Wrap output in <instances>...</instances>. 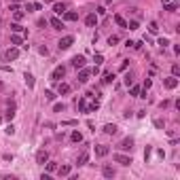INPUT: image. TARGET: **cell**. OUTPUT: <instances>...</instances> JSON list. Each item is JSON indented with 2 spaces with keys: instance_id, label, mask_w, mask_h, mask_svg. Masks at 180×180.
I'll list each match as a JSON object with an SVG mask.
<instances>
[{
  "instance_id": "cell-8",
  "label": "cell",
  "mask_w": 180,
  "mask_h": 180,
  "mask_svg": "<svg viewBox=\"0 0 180 180\" xmlns=\"http://www.w3.org/2000/svg\"><path fill=\"white\" fill-rule=\"evenodd\" d=\"M131 146H133V140H131V138H123L121 144H119L121 150H131Z\"/></svg>"
},
{
  "instance_id": "cell-17",
  "label": "cell",
  "mask_w": 180,
  "mask_h": 180,
  "mask_svg": "<svg viewBox=\"0 0 180 180\" xmlns=\"http://www.w3.org/2000/svg\"><path fill=\"white\" fill-rule=\"evenodd\" d=\"M64 19H66V21H76L79 15H76L74 11H66V13H64Z\"/></svg>"
},
{
  "instance_id": "cell-26",
  "label": "cell",
  "mask_w": 180,
  "mask_h": 180,
  "mask_svg": "<svg viewBox=\"0 0 180 180\" xmlns=\"http://www.w3.org/2000/svg\"><path fill=\"white\" fill-rule=\"evenodd\" d=\"M79 110H81V112H87V100H85V98L79 100Z\"/></svg>"
},
{
  "instance_id": "cell-34",
  "label": "cell",
  "mask_w": 180,
  "mask_h": 180,
  "mask_svg": "<svg viewBox=\"0 0 180 180\" xmlns=\"http://www.w3.org/2000/svg\"><path fill=\"white\" fill-rule=\"evenodd\" d=\"M47 172H57V163H47Z\"/></svg>"
},
{
  "instance_id": "cell-30",
  "label": "cell",
  "mask_w": 180,
  "mask_h": 180,
  "mask_svg": "<svg viewBox=\"0 0 180 180\" xmlns=\"http://www.w3.org/2000/svg\"><path fill=\"white\" fill-rule=\"evenodd\" d=\"M11 30H13L15 34H21V32H24V28H21L19 24H11Z\"/></svg>"
},
{
  "instance_id": "cell-18",
  "label": "cell",
  "mask_w": 180,
  "mask_h": 180,
  "mask_svg": "<svg viewBox=\"0 0 180 180\" xmlns=\"http://www.w3.org/2000/svg\"><path fill=\"white\" fill-rule=\"evenodd\" d=\"M49 24H51L55 30H61V28H64V24H61V19H59V17H53V19L49 21Z\"/></svg>"
},
{
  "instance_id": "cell-37",
  "label": "cell",
  "mask_w": 180,
  "mask_h": 180,
  "mask_svg": "<svg viewBox=\"0 0 180 180\" xmlns=\"http://www.w3.org/2000/svg\"><path fill=\"white\" fill-rule=\"evenodd\" d=\"M150 153H153V148H150V146H146V150H144V161H148V157H150Z\"/></svg>"
},
{
  "instance_id": "cell-49",
  "label": "cell",
  "mask_w": 180,
  "mask_h": 180,
  "mask_svg": "<svg viewBox=\"0 0 180 180\" xmlns=\"http://www.w3.org/2000/svg\"><path fill=\"white\" fill-rule=\"evenodd\" d=\"M172 2H178V0H172Z\"/></svg>"
},
{
  "instance_id": "cell-6",
  "label": "cell",
  "mask_w": 180,
  "mask_h": 180,
  "mask_svg": "<svg viewBox=\"0 0 180 180\" xmlns=\"http://www.w3.org/2000/svg\"><path fill=\"white\" fill-rule=\"evenodd\" d=\"M117 129H119V127H117L115 123H106V125H104V133H106V136H115Z\"/></svg>"
},
{
  "instance_id": "cell-5",
  "label": "cell",
  "mask_w": 180,
  "mask_h": 180,
  "mask_svg": "<svg viewBox=\"0 0 180 180\" xmlns=\"http://www.w3.org/2000/svg\"><path fill=\"white\" fill-rule=\"evenodd\" d=\"M163 85H165L167 89H176V87H178V79H176V76H167V79H163Z\"/></svg>"
},
{
  "instance_id": "cell-16",
  "label": "cell",
  "mask_w": 180,
  "mask_h": 180,
  "mask_svg": "<svg viewBox=\"0 0 180 180\" xmlns=\"http://www.w3.org/2000/svg\"><path fill=\"white\" fill-rule=\"evenodd\" d=\"M53 11H55L57 15H64V13H66V4H64V2H55V4H53Z\"/></svg>"
},
{
  "instance_id": "cell-7",
  "label": "cell",
  "mask_w": 180,
  "mask_h": 180,
  "mask_svg": "<svg viewBox=\"0 0 180 180\" xmlns=\"http://www.w3.org/2000/svg\"><path fill=\"white\" fill-rule=\"evenodd\" d=\"M89 76H91V70L81 68V72H79V83H87V81H89Z\"/></svg>"
},
{
  "instance_id": "cell-31",
  "label": "cell",
  "mask_w": 180,
  "mask_h": 180,
  "mask_svg": "<svg viewBox=\"0 0 180 180\" xmlns=\"http://www.w3.org/2000/svg\"><path fill=\"white\" fill-rule=\"evenodd\" d=\"M178 7H176V2H165V11H170V13H174Z\"/></svg>"
},
{
  "instance_id": "cell-27",
  "label": "cell",
  "mask_w": 180,
  "mask_h": 180,
  "mask_svg": "<svg viewBox=\"0 0 180 180\" xmlns=\"http://www.w3.org/2000/svg\"><path fill=\"white\" fill-rule=\"evenodd\" d=\"M98 108H100V102H98V100H96V102H93V104H89V106H87V112H96V110H98Z\"/></svg>"
},
{
  "instance_id": "cell-1",
  "label": "cell",
  "mask_w": 180,
  "mask_h": 180,
  "mask_svg": "<svg viewBox=\"0 0 180 180\" xmlns=\"http://www.w3.org/2000/svg\"><path fill=\"white\" fill-rule=\"evenodd\" d=\"M57 44H59V49H61V51H66V49H70L72 44H74V36H64V38H61V40L57 42Z\"/></svg>"
},
{
  "instance_id": "cell-38",
  "label": "cell",
  "mask_w": 180,
  "mask_h": 180,
  "mask_svg": "<svg viewBox=\"0 0 180 180\" xmlns=\"http://www.w3.org/2000/svg\"><path fill=\"white\" fill-rule=\"evenodd\" d=\"M117 42H119V36H110L108 38V44H117Z\"/></svg>"
},
{
  "instance_id": "cell-4",
  "label": "cell",
  "mask_w": 180,
  "mask_h": 180,
  "mask_svg": "<svg viewBox=\"0 0 180 180\" xmlns=\"http://www.w3.org/2000/svg\"><path fill=\"white\" fill-rule=\"evenodd\" d=\"M115 161H117V163H121V165H129V163H131V157L117 153V155H115Z\"/></svg>"
},
{
  "instance_id": "cell-25",
  "label": "cell",
  "mask_w": 180,
  "mask_h": 180,
  "mask_svg": "<svg viewBox=\"0 0 180 180\" xmlns=\"http://www.w3.org/2000/svg\"><path fill=\"white\" fill-rule=\"evenodd\" d=\"M87 159H89V155H87V153H83L79 159H76V165H85V163H87Z\"/></svg>"
},
{
  "instance_id": "cell-45",
  "label": "cell",
  "mask_w": 180,
  "mask_h": 180,
  "mask_svg": "<svg viewBox=\"0 0 180 180\" xmlns=\"http://www.w3.org/2000/svg\"><path fill=\"white\" fill-rule=\"evenodd\" d=\"M150 85H153V83H150V79H146V81H144V89H150Z\"/></svg>"
},
{
  "instance_id": "cell-35",
  "label": "cell",
  "mask_w": 180,
  "mask_h": 180,
  "mask_svg": "<svg viewBox=\"0 0 180 180\" xmlns=\"http://www.w3.org/2000/svg\"><path fill=\"white\" fill-rule=\"evenodd\" d=\"M148 30H150V34H157V30H159V28H157V24H155V21H150V26H148Z\"/></svg>"
},
{
  "instance_id": "cell-15",
  "label": "cell",
  "mask_w": 180,
  "mask_h": 180,
  "mask_svg": "<svg viewBox=\"0 0 180 180\" xmlns=\"http://www.w3.org/2000/svg\"><path fill=\"white\" fill-rule=\"evenodd\" d=\"M57 91H59V96L70 93V85H68V83H59V85H57Z\"/></svg>"
},
{
  "instance_id": "cell-48",
  "label": "cell",
  "mask_w": 180,
  "mask_h": 180,
  "mask_svg": "<svg viewBox=\"0 0 180 180\" xmlns=\"http://www.w3.org/2000/svg\"><path fill=\"white\" fill-rule=\"evenodd\" d=\"M0 91H2V83H0Z\"/></svg>"
},
{
  "instance_id": "cell-44",
  "label": "cell",
  "mask_w": 180,
  "mask_h": 180,
  "mask_svg": "<svg viewBox=\"0 0 180 180\" xmlns=\"http://www.w3.org/2000/svg\"><path fill=\"white\" fill-rule=\"evenodd\" d=\"M155 127H159V129H161V127H163V121H161V119H157V121H155Z\"/></svg>"
},
{
  "instance_id": "cell-3",
  "label": "cell",
  "mask_w": 180,
  "mask_h": 180,
  "mask_svg": "<svg viewBox=\"0 0 180 180\" xmlns=\"http://www.w3.org/2000/svg\"><path fill=\"white\" fill-rule=\"evenodd\" d=\"M47 161H49V153L44 150V148H42V150H38V153H36V163H40V165H44V163H47Z\"/></svg>"
},
{
  "instance_id": "cell-33",
  "label": "cell",
  "mask_w": 180,
  "mask_h": 180,
  "mask_svg": "<svg viewBox=\"0 0 180 180\" xmlns=\"http://www.w3.org/2000/svg\"><path fill=\"white\" fill-rule=\"evenodd\" d=\"M178 74H180V66L174 64V66H172V76H178Z\"/></svg>"
},
{
  "instance_id": "cell-13",
  "label": "cell",
  "mask_w": 180,
  "mask_h": 180,
  "mask_svg": "<svg viewBox=\"0 0 180 180\" xmlns=\"http://www.w3.org/2000/svg\"><path fill=\"white\" fill-rule=\"evenodd\" d=\"M102 174H104V178H115V167L104 165V167H102Z\"/></svg>"
},
{
  "instance_id": "cell-46",
  "label": "cell",
  "mask_w": 180,
  "mask_h": 180,
  "mask_svg": "<svg viewBox=\"0 0 180 180\" xmlns=\"http://www.w3.org/2000/svg\"><path fill=\"white\" fill-rule=\"evenodd\" d=\"M104 2H106V4H110V2H112V0H104Z\"/></svg>"
},
{
  "instance_id": "cell-43",
  "label": "cell",
  "mask_w": 180,
  "mask_h": 180,
  "mask_svg": "<svg viewBox=\"0 0 180 180\" xmlns=\"http://www.w3.org/2000/svg\"><path fill=\"white\" fill-rule=\"evenodd\" d=\"M64 125H68V127H70V125H76V121H74V119H68V121H64Z\"/></svg>"
},
{
  "instance_id": "cell-36",
  "label": "cell",
  "mask_w": 180,
  "mask_h": 180,
  "mask_svg": "<svg viewBox=\"0 0 180 180\" xmlns=\"http://www.w3.org/2000/svg\"><path fill=\"white\" fill-rule=\"evenodd\" d=\"M7 133H9V136H13V133H15V127H13V123L11 125H7V129H4Z\"/></svg>"
},
{
  "instance_id": "cell-12",
  "label": "cell",
  "mask_w": 180,
  "mask_h": 180,
  "mask_svg": "<svg viewBox=\"0 0 180 180\" xmlns=\"http://www.w3.org/2000/svg\"><path fill=\"white\" fill-rule=\"evenodd\" d=\"M72 66H74V68H83V66H85V57L83 55H74L72 57Z\"/></svg>"
},
{
  "instance_id": "cell-40",
  "label": "cell",
  "mask_w": 180,
  "mask_h": 180,
  "mask_svg": "<svg viewBox=\"0 0 180 180\" xmlns=\"http://www.w3.org/2000/svg\"><path fill=\"white\" fill-rule=\"evenodd\" d=\"M100 64H104V57L98 53V55H96V66H100Z\"/></svg>"
},
{
  "instance_id": "cell-11",
  "label": "cell",
  "mask_w": 180,
  "mask_h": 180,
  "mask_svg": "<svg viewBox=\"0 0 180 180\" xmlns=\"http://www.w3.org/2000/svg\"><path fill=\"white\" fill-rule=\"evenodd\" d=\"M70 165H59L57 167V174H59V178H66V176H70Z\"/></svg>"
},
{
  "instance_id": "cell-20",
  "label": "cell",
  "mask_w": 180,
  "mask_h": 180,
  "mask_svg": "<svg viewBox=\"0 0 180 180\" xmlns=\"http://www.w3.org/2000/svg\"><path fill=\"white\" fill-rule=\"evenodd\" d=\"M24 79H26V85H28V87H30V89H34V83H36V81H34V76H32V74H28V72H26V74H24Z\"/></svg>"
},
{
  "instance_id": "cell-21",
  "label": "cell",
  "mask_w": 180,
  "mask_h": 180,
  "mask_svg": "<svg viewBox=\"0 0 180 180\" xmlns=\"http://www.w3.org/2000/svg\"><path fill=\"white\" fill-rule=\"evenodd\" d=\"M70 140H72V142H83V133H81V131H72V133H70Z\"/></svg>"
},
{
  "instance_id": "cell-23",
  "label": "cell",
  "mask_w": 180,
  "mask_h": 180,
  "mask_svg": "<svg viewBox=\"0 0 180 180\" xmlns=\"http://www.w3.org/2000/svg\"><path fill=\"white\" fill-rule=\"evenodd\" d=\"M112 81H115V74H112V72H106V74H104V79H102V83H104V85H110Z\"/></svg>"
},
{
  "instance_id": "cell-42",
  "label": "cell",
  "mask_w": 180,
  "mask_h": 180,
  "mask_svg": "<svg viewBox=\"0 0 180 180\" xmlns=\"http://www.w3.org/2000/svg\"><path fill=\"white\" fill-rule=\"evenodd\" d=\"M159 44H161V47H167L170 40H167V38H159Z\"/></svg>"
},
{
  "instance_id": "cell-41",
  "label": "cell",
  "mask_w": 180,
  "mask_h": 180,
  "mask_svg": "<svg viewBox=\"0 0 180 180\" xmlns=\"http://www.w3.org/2000/svg\"><path fill=\"white\" fill-rule=\"evenodd\" d=\"M64 108H66V106H64V104H55V106H53V110H55V112H61V110H64Z\"/></svg>"
},
{
  "instance_id": "cell-24",
  "label": "cell",
  "mask_w": 180,
  "mask_h": 180,
  "mask_svg": "<svg viewBox=\"0 0 180 180\" xmlns=\"http://www.w3.org/2000/svg\"><path fill=\"white\" fill-rule=\"evenodd\" d=\"M115 21H117V26H119V28H127V21H125L121 15H115Z\"/></svg>"
},
{
  "instance_id": "cell-47",
  "label": "cell",
  "mask_w": 180,
  "mask_h": 180,
  "mask_svg": "<svg viewBox=\"0 0 180 180\" xmlns=\"http://www.w3.org/2000/svg\"><path fill=\"white\" fill-rule=\"evenodd\" d=\"M42 2H51V0H42Z\"/></svg>"
},
{
  "instance_id": "cell-10",
  "label": "cell",
  "mask_w": 180,
  "mask_h": 180,
  "mask_svg": "<svg viewBox=\"0 0 180 180\" xmlns=\"http://www.w3.org/2000/svg\"><path fill=\"white\" fill-rule=\"evenodd\" d=\"M85 24H87L89 28H93V26L98 24V15H96V13H89V15L85 17Z\"/></svg>"
},
{
  "instance_id": "cell-19",
  "label": "cell",
  "mask_w": 180,
  "mask_h": 180,
  "mask_svg": "<svg viewBox=\"0 0 180 180\" xmlns=\"http://www.w3.org/2000/svg\"><path fill=\"white\" fill-rule=\"evenodd\" d=\"M11 44H24V36L21 34H13L11 36Z\"/></svg>"
},
{
  "instance_id": "cell-29",
  "label": "cell",
  "mask_w": 180,
  "mask_h": 180,
  "mask_svg": "<svg viewBox=\"0 0 180 180\" xmlns=\"http://www.w3.org/2000/svg\"><path fill=\"white\" fill-rule=\"evenodd\" d=\"M13 15H15V19H17V21H19V19H24V17H26V13H24V11H21V9H17V11H13Z\"/></svg>"
},
{
  "instance_id": "cell-14",
  "label": "cell",
  "mask_w": 180,
  "mask_h": 180,
  "mask_svg": "<svg viewBox=\"0 0 180 180\" xmlns=\"http://www.w3.org/2000/svg\"><path fill=\"white\" fill-rule=\"evenodd\" d=\"M17 57H19V49L17 47H11L7 51V59H17Z\"/></svg>"
},
{
  "instance_id": "cell-39",
  "label": "cell",
  "mask_w": 180,
  "mask_h": 180,
  "mask_svg": "<svg viewBox=\"0 0 180 180\" xmlns=\"http://www.w3.org/2000/svg\"><path fill=\"white\" fill-rule=\"evenodd\" d=\"M44 98H47V100H55V93L53 91H44Z\"/></svg>"
},
{
  "instance_id": "cell-9",
  "label": "cell",
  "mask_w": 180,
  "mask_h": 180,
  "mask_svg": "<svg viewBox=\"0 0 180 180\" xmlns=\"http://www.w3.org/2000/svg\"><path fill=\"white\" fill-rule=\"evenodd\" d=\"M108 153H110V148H108L106 144H98V146H96V155H98V157H106Z\"/></svg>"
},
{
  "instance_id": "cell-28",
  "label": "cell",
  "mask_w": 180,
  "mask_h": 180,
  "mask_svg": "<svg viewBox=\"0 0 180 180\" xmlns=\"http://www.w3.org/2000/svg\"><path fill=\"white\" fill-rule=\"evenodd\" d=\"M129 93H131V96H136V98H140V87H138V85H131Z\"/></svg>"
},
{
  "instance_id": "cell-2",
  "label": "cell",
  "mask_w": 180,
  "mask_h": 180,
  "mask_svg": "<svg viewBox=\"0 0 180 180\" xmlns=\"http://www.w3.org/2000/svg\"><path fill=\"white\" fill-rule=\"evenodd\" d=\"M64 74H66V68L64 66H57V68L51 72V81H55V83H59L61 79H64Z\"/></svg>"
},
{
  "instance_id": "cell-32",
  "label": "cell",
  "mask_w": 180,
  "mask_h": 180,
  "mask_svg": "<svg viewBox=\"0 0 180 180\" xmlns=\"http://www.w3.org/2000/svg\"><path fill=\"white\" fill-rule=\"evenodd\" d=\"M138 28H140L138 21H129V24H127V30H138Z\"/></svg>"
},
{
  "instance_id": "cell-22",
  "label": "cell",
  "mask_w": 180,
  "mask_h": 180,
  "mask_svg": "<svg viewBox=\"0 0 180 180\" xmlns=\"http://www.w3.org/2000/svg\"><path fill=\"white\" fill-rule=\"evenodd\" d=\"M13 117H15V104H13V102H9V110H7V119L11 121Z\"/></svg>"
}]
</instances>
